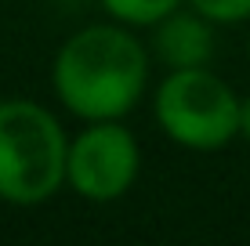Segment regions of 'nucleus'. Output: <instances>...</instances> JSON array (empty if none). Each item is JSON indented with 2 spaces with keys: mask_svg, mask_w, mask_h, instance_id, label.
Returning <instances> with one entry per match:
<instances>
[{
  "mask_svg": "<svg viewBox=\"0 0 250 246\" xmlns=\"http://www.w3.org/2000/svg\"><path fill=\"white\" fill-rule=\"evenodd\" d=\"M149 83V51L124 22H94L58 47L51 87L83 123L124 120Z\"/></svg>",
  "mask_w": 250,
  "mask_h": 246,
  "instance_id": "nucleus-1",
  "label": "nucleus"
},
{
  "mask_svg": "<svg viewBox=\"0 0 250 246\" xmlns=\"http://www.w3.org/2000/svg\"><path fill=\"white\" fill-rule=\"evenodd\" d=\"M102 7L105 15H113V22H124L131 29H152L160 19L178 11L182 0H102Z\"/></svg>",
  "mask_w": 250,
  "mask_h": 246,
  "instance_id": "nucleus-6",
  "label": "nucleus"
},
{
  "mask_svg": "<svg viewBox=\"0 0 250 246\" xmlns=\"http://www.w3.org/2000/svg\"><path fill=\"white\" fill-rule=\"evenodd\" d=\"M142 174L138 138L120 120H94L69 138L65 185L87 203H113L134 189Z\"/></svg>",
  "mask_w": 250,
  "mask_h": 246,
  "instance_id": "nucleus-4",
  "label": "nucleus"
},
{
  "mask_svg": "<svg viewBox=\"0 0 250 246\" xmlns=\"http://www.w3.org/2000/svg\"><path fill=\"white\" fill-rule=\"evenodd\" d=\"M247 58H250V44H247Z\"/></svg>",
  "mask_w": 250,
  "mask_h": 246,
  "instance_id": "nucleus-9",
  "label": "nucleus"
},
{
  "mask_svg": "<svg viewBox=\"0 0 250 246\" xmlns=\"http://www.w3.org/2000/svg\"><path fill=\"white\" fill-rule=\"evenodd\" d=\"M239 138L250 141V95L239 98Z\"/></svg>",
  "mask_w": 250,
  "mask_h": 246,
  "instance_id": "nucleus-8",
  "label": "nucleus"
},
{
  "mask_svg": "<svg viewBox=\"0 0 250 246\" xmlns=\"http://www.w3.org/2000/svg\"><path fill=\"white\" fill-rule=\"evenodd\" d=\"M152 55L160 58L167 69H196V65H210L214 58V22L203 19L200 11H170L167 19L152 25L149 40Z\"/></svg>",
  "mask_w": 250,
  "mask_h": 246,
  "instance_id": "nucleus-5",
  "label": "nucleus"
},
{
  "mask_svg": "<svg viewBox=\"0 0 250 246\" xmlns=\"http://www.w3.org/2000/svg\"><path fill=\"white\" fill-rule=\"evenodd\" d=\"M188 7H196L214 25H232L250 19V0H188Z\"/></svg>",
  "mask_w": 250,
  "mask_h": 246,
  "instance_id": "nucleus-7",
  "label": "nucleus"
},
{
  "mask_svg": "<svg viewBox=\"0 0 250 246\" xmlns=\"http://www.w3.org/2000/svg\"><path fill=\"white\" fill-rule=\"evenodd\" d=\"M152 120L174 145L214 152L239 138V98L207 65L170 69L152 98Z\"/></svg>",
  "mask_w": 250,
  "mask_h": 246,
  "instance_id": "nucleus-3",
  "label": "nucleus"
},
{
  "mask_svg": "<svg viewBox=\"0 0 250 246\" xmlns=\"http://www.w3.org/2000/svg\"><path fill=\"white\" fill-rule=\"evenodd\" d=\"M69 138L58 116L29 98H0V199L40 207L65 185Z\"/></svg>",
  "mask_w": 250,
  "mask_h": 246,
  "instance_id": "nucleus-2",
  "label": "nucleus"
}]
</instances>
